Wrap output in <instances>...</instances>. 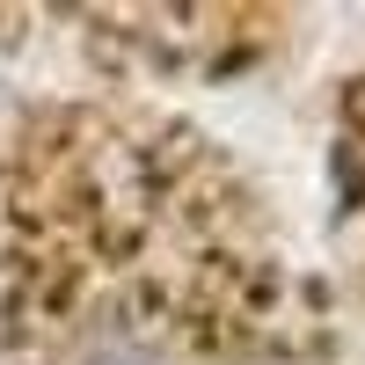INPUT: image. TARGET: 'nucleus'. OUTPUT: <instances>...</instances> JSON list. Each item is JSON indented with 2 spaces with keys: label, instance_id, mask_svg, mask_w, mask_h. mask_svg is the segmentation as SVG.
Masks as SVG:
<instances>
[{
  "label": "nucleus",
  "instance_id": "1",
  "mask_svg": "<svg viewBox=\"0 0 365 365\" xmlns=\"http://www.w3.org/2000/svg\"><path fill=\"white\" fill-rule=\"evenodd\" d=\"M344 168H351L358 197H365V96H358V117H351V132H344Z\"/></svg>",
  "mask_w": 365,
  "mask_h": 365
}]
</instances>
